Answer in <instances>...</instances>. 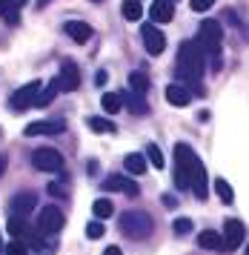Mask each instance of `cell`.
Segmentation results:
<instances>
[{"label": "cell", "mask_w": 249, "mask_h": 255, "mask_svg": "<svg viewBox=\"0 0 249 255\" xmlns=\"http://www.w3.org/2000/svg\"><path fill=\"white\" fill-rule=\"evenodd\" d=\"M204 66H206V55L204 49L198 46V40H183L181 49H178V78L183 83H192V92L198 95H204V83H201Z\"/></svg>", "instance_id": "6da1fadb"}, {"label": "cell", "mask_w": 249, "mask_h": 255, "mask_svg": "<svg viewBox=\"0 0 249 255\" xmlns=\"http://www.w3.org/2000/svg\"><path fill=\"white\" fill-rule=\"evenodd\" d=\"M221 40H224V29H221V23L218 20H212V17H206V20H201V26H198V46L204 49L206 60H209V66H212V72H221Z\"/></svg>", "instance_id": "7a4b0ae2"}, {"label": "cell", "mask_w": 249, "mask_h": 255, "mask_svg": "<svg viewBox=\"0 0 249 255\" xmlns=\"http://www.w3.org/2000/svg\"><path fill=\"white\" fill-rule=\"evenodd\" d=\"M118 224H121V232L126 238H135V241H143L155 232V218L143 209H126Z\"/></svg>", "instance_id": "3957f363"}, {"label": "cell", "mask_w": 249, "mask_h": 255, "mask_svg": "<svg viewBox=\"0 0 249 255\" xmlns=\"http://www.w3.org/2000/svg\"><path fill=\"white\" fill-rule=\"evenodd\" d=\"M198 155L189 143H175V186L178 189H189L192 186V166Z\"/></svg>", "instance_id": "277c9868"}, {"label": "cell", "mask_w": 249, "mask_h": 255, "mask_svg": "<svg viewBox=\"0 0 249 255\" xmlns=\"http://www.w3.org/2000/svg\"><path fill=\"white\" fill-rule=\"evenodd\" d=\"M40 89H43V83H40V81L26 83V86H20V89L9 98V106L14 109V112H26V109H32V106L37 104V95H40Z\"/></svg>", "instance_id": "5b68a950"}, {"label": "cell", "mask_w": 249, "mask_h": 255, "mask_svg": "<svg viewBox=\"0 0 249 255\" xmlns=\"http://www.w3.org/2000/svg\"><path fill=\"white\" fill-rule=\"evenodd\" d=\"M32 163L40 172H60L63 169V155L57 149H52V146H43V149L32 152Z\"/></svg>", "instance_id": "8992f818"}, {"label": "cell", "mask_w": 249, "mask_h": 255, "mask_svg": "<svg viewBox=\"0 0 249 255\" xmlns=\"http://www.w3.org/2000/svg\"><path fill=\"white\" fill-rule=\"evenodd\" d=\"M221 238H224V253H235L241 244H244V238H247V230H244V224L238 218H227L224 221Z\"/></svg>", "instance_id": "52a82bcc"}, {"label": "cell", "mask_w": 249, "mask_h": 255, "mask_svg": "<svg viewBox=\"0 0 249 255\" xmlns=\"http://www.w3.org/2000/svg\"><path fill=\"white\" fill-rule=\"evenodd\" d=\"M63 221L66 218H63V212L57 207H43L37 212V224H34V227L43 232V235H55V232L63 230Z\"/></svg>", "instance_id": "ba28073f"}, {"label": "cell", "mask_w": 249, "mask_h": 255, "mask_svg": "<svg viewBox=\"0 0 249 255\" xmlns=\"http://www.w3.org/2000/svg\"><path fill=\"white\" fill-rule=\"evenodd\" d=\"M140 37H143V46H146V52L152 55V58L163 55V49H166V35H163L155 23H143L140 26Z\"/></svg>", "instance_id": "9c48e42d"}, {"label": "cell", "mask_w": 249, "mask_h": 255, "mask_svg": "<svg viewBox=\"0 0 249 255\" xmlns=\"http://www.w3.org/2000/svg\"><path fill=\"white\" fill-rule=\"evenodd\" d=\"M60 89L63 92H78L80 89V69H78V63L75 60H60Z\"/></svg>", "instance_id": "30bf717a"}, {"label": "cell", "mask_w": 249, "mask_h": 255, "mask_svg": "<svg viewBox=\"0 0 249 255\" xmlns=\"http://www.w3.org/2000/svg\"><path fill=\"white\" fill-rule=\"evenodd\" d=\"M103 192H126V195H140V186L132 181V178H126V175H109V178H103Z\"/></svg>", "instance_id": "8fae6325"}, {"label": "cell", "mask_w": 249, "mask_h": 255, "mask_svg": "<svg viewBox=\"0 0 249 255\" xmlns=\"http://www.w3.org/2000/svg\"><path fill=\"white\" fill-rule=\"evenodd\" d=\"M63 129H66V121L55 118V121H32L23 132H26L29 138H37V135H60Z\"/></svg>", "instance_id": "7c38bea8"}, {"label": "cell", "mask_w": 249, "mask_h": 255, "mask_svg": "<svg viewBox=\"0 0 249 255\" xmlns=\"http://www.w3.org/2000/svg\"><path fill=\"white\" fill-rule=\"evenodd\" d=\"M37 207V192H17L11 198V218H26Z\"/></svg>", "instance_id": "4fadbf2b"}, {"label": "cell", "mask_w": 249, "mask_h": 255, "mask_svg": "<svg viewBox=\"0 0 249 255\" xmlns=\"http://www.w3.org/2000/svg\"><path fill=\"white\" fill-rule=\"evenodd\" d=\"M149 14H152V23H169L172 17H175V0H155L152 3V9H149Z\"/></svg>", "instance_id": "5bb4252c"}, {"label": "cell", "mask_w": 249, "mask_h": 255, "mask_svg": "<svg viewBox=\"0 0 249 255\" xmlns=\"http://www.w3.org/2000/svg\"><path fill=\"white\" fill-rule=\"evenodd\" d=\"M63 32H66L75 43H89L92 40V26L89 23H83V20H66V26H63Z\"/></svg>", "instance_id": "9a60e30c"}, {"label": "cell", "mask_w": 249, "mask_h": 255, "mask_svg": "<svg viewBox=\"0 0 249 255\" xmlns=\"http://www.w3.org/2000/svg\"><path fill=\"white\" fill-rule=\"evenodd\" d=\"M166 101H169L172 106H189L192 89H189L186 83H169V86H166Z\"/></svg>", "instance_id": "2e32d148"}, {"label": "cell", "mask_w": 249, "mask_h": 255, "mask_svg": "<svg viewBox=\"0 0 249 255\" xmlns=\"http://www.w3.org/2000/svg\"><path fill=\"white\" fill-rule=\"evenodd\" d=\"M195 192V198H201L204 201L206 198V169H204V161L198 158L195 161V166H192V186H189Z\"/></svg>", "instance_id": "e0dca14e"}, {"label": "cell", "mask_w": 249, "mask_h": 255, "mask_svg": "<svg viewBox=\"0 0 249 255\" xmlns=\"http://www.w3.org/2000/svg\"><path fill=\"white\" fill-rule=\"evenodd\" d=\"M121 101H124V106L132 112V115H149V104L143 101V95H137V92H124L121 95Z\"/></svg>", "instance_id": "ac0fdd59"}, {"label": "cell", "mask_w": 249, "mask_h": 255, "mask_svg": "<svg viewBox=\"0 0 249 255\" xmlns=\"http://www.w3.org/2000/svg\"><path fill=\"white\" fill-rule=\"evenodd\" d=\"M198 247H201V250H218V253H224V238H221V232H215V230H204L198 235Z\"/></svg>", "instance_id": "d6986e66"}, {"label": "cell", "mask_w": 249, "mask_h": 255, "mask_svg": "<svg viewBox=\"0 0 249 255\" xmlns=\"http://www.w3.org/2000/svg\"><path fill=\"white\" fill-rule=\"evenodd\" d=\"M57 92H63V89H60V78H52V81L40 89V95H37V104H34V106H49L57 98Z\"/></svg>", "instance_id": "ffe728a7"}, {"label": "cell", "mask_w": 249, "mask_h": 255, "mask_svg": "<svg viewBox=\"0 0 249 255\" xmlns=\"http://www.w3.org/2000/svg\"><path fill=\"white\" fill-rule=\"evenodd\" d=\"M124 169L129 175H143L146 172V158H143L140 152H129L124 158Z\"/></svg>", "instance_id": "44dd1931"}, {"label": "cell", "mask_w": 249, "mask_h": 255, "mask_svg": "<svg viewBox=\"0 0 249 255\" xmlns=\"http://www.w3.org/2000/svg\"><path fill=\"white\" fill-rule=\"evenodd\" d=\"M121 12H124L126 20H140L143 17V6H140V0H124V6H121Z\"/></svg>", "instance_id": "7402d4cb"}, {"label": "cell", "mask_w": 249, "mask_h": 255, "mask_svg": "<svg viewBox=\"0 0 249 255\" xmlns=\"http://www.w3.org/2000/svg\"><path fill=\"white\" fill-rule=\"evenodd\" d=\"M101 106H103V112L115 115V112H121V109H124V101H121V95H118V92H106L101 98Z\"/></svg>", "instance_id": "603a6c76"}, {"label": "cell", "mask_w": 249, "mask_h": 255, "mask_svg": "<svg viewBox=\"0 0 249 255\" xmlns=\"http://www.w3.org/2000/svg\"><path fill=\"white\" fill-rule=\"evenodd\" d=\"M92 212H95V218H98V221H103V218H112L115 207H112V201H109V198H98V201L92 204Z\"/></svg>", "instance_id": "cb8c5ba5"}, {"label": "cell", "mask_w": 249, "mask_h": 255, "mask_svg": "<svg viewBox=\"0 0 249 255\" xmlns=\"http://www.w3.org/2000/svg\"><path fill=\"white\" fill-rule=\"evenodd\" d=\"M129 89L137 92V95H143L149 89V78L143 75V72H132V75H129Z\"/></svg>", "instance_id": "d4e9b609"}, {"label": "cell", "mask_w": 249, "mask_h": 255, "mask_svg": "<svg viewBox=\"0 0 249 255\" xmlns=\"http://www.w3.org/2000/svg\"><path fill=\"white\" fill-rule=\"evenodd\" d=\"M86 127H89L92 132H98V135H103V132H115V124L112 121H106V118H86Z\"/></svg>", "instance_id": "484cf974"}, {"label": "cell", "mask_w": 249, "mask_h": 255, "mask_svg": "<svg viewBox=\"0 0 249 255\" xmlns=\"http://www.w3.org/2000/svg\"><path fill=\"white\" fill-rule=\"evenodd\" d=\"M146 158H149V163H152V166H155V169H163V152H160V146L158 143H149L146 146Z\"/></svg>", "instance_id": "4316f807"}, {"label": "cell", "mask_w": 249, "mask_h": 255, "mask_svg": "<svg viewBox=\"0 0 249 255\" xmlns=\"http://www.w3.org/2000/svg\"><path fill=\"white\" fill-rule=\"evenodd\" d=\"M215 192L221 195L224 204H232V201H235V192H232V186H229L224 178H218V181H215Z\"/></svg>", "instance_id": "83f0119b"}, {"label": "cell", "mask_w": 249, "mask_h": 255, "mask_svg": "<svg viewBox=\"0 0 249 255\" xmlns=\"http://www.w3.org/2000/svg\"><path fill=\"white\" fill-rule=\"evenodd\" d=\"M172 230H175V235H189V232H192V221L189 218H178L175 224H172Z\"/></svg>", "instance_id": "f1b7e54d"}, {"label": "cell", "mask_w": 249, "mask_h": 255, "mask_svg": "<svg viewBox=\"0 0 249 255\" xmlns=\"http://www.w3.org/2000/svg\"><path fill=\"white\" fill-rule=\"evenodd\" d=\"M103 232H106V227H103L101 221H89V224H86V235H89V238H101Z\"/></svg>", "instance_id": "f546056e"}, {"label": "cell", "mask_w": 249, "mask_h": 255, "mask_svg": "<svg viewBox=\"0 0 249 255\" xmlns=\"http://www.w3.org/2000/svg\"><path fill=\"white\" fill-rule=\"evenodd\" d=\"M26 244H20V241H11V244H6V250H3V255H26Z\"/></svg>", "instance_id": "4dcf8cb0"}, {"label": "cell", "mask_w": 249, "mask_h": 255, "mask_svg": "<svg viewBox=\"0 0 249 255\" xmlns=\"http://www.w3.org/2000/svg\"><path fill=\"white\" fill-rule=\"evenodd\" d=\"M212 3H215V0H189V6H192L195 12H206V9H212Z\"/></svg>", "instance_id": "1f68e13d"}, {"label": "cell", "mask_w": 249, "mask_h": 255, "mask_svg": "<svg viewBox=\"0 0 249 255\" xmlns=\"http://www.w3.org/2000/svg\"><path fill=\"white\" fill-rule=\"evenodd\" d=\"M46 192H49V195H55V198H66V189H63L60 184H49V186H46Z\"/></svg>", "instance_id": "d6a6232c"}, {"label": "cell", "mask_w": 249, "mask_h": 255, "mask_svg": "<svg viewBox=\"0 0 249 255\" xmlns=\"http://www.w3.org/2000/svg\"><path fill=\"white\" fill-rule=\"evenodd\" d=\"M26 6V0H6V12H20Z\"/></svg>", "instance_id": "836d02e7"}, {"label": "cell", "mask_w": 249, "mask_h": 255, "mask_svg": "<svg viewBox=\"0 0 249 255\" xmlns=\"http://www.w3.org/2000/svg\"><path fill=\"white\" fill-rule=\"evenodd\" d=\"M3 17H6V23H9V26H17V23H20V12H6Z\"/></svg>", "instance_id": "e575fe53"}, {"label": "cell", "mask_w": 249, "mask_h": 255, "mask_svg": "<svg viewBox=\"0 0 249 255\" xmlns=\"http://www.w3.org/2000/svg\"><path fill=\"white\" fill-rule=\"evenodd\" d=\"M163 207H166V209H175V207H178V198L166 192V195H163Z\"/></svg>", "instance_id": "d590c367"}, {"label": "cell", "mask_w": 249, "mask_h": 255, "mask_svg": "<svg viewBox=\"0 0 249 255\" xmlns=\"http://www.w3.org/2000/svg\"><path fill=\"white\" fill-rule=\"evenodd\" d=\"M106 78H109V75H106V72H98V75H95V86H103V83H106Z\"/></svg>", "instance_id": "8d00e7d4"}, {"label": "cell", "mask_w": 249, "mask_h": 255, "mask_svg": "<svg viewBox=\"0 0 249 255\" xmlns=\"http://www.w3.org/2000/svg\"><path fill=\"white\" fill-rule=\"evenodd\" d=\"M98 169H101V163H98V161H89V163H86V172H92V175H95Z\"/></svg>", "instance_id": "74e56055"}, {"label": "cell", "mask_w": 249, "mask_h": 255, "mask_svg": "<svg viewBox=\"0 0 249 255\" xmlns=\"http://www.w3.org/2000/svg\"><path fill=\"white\" fill-rule=\"evenodd\" d=\"M103 255H124V253H121L118 247H106V250H103Z\"/></svg>", "instance_id": "f35d334b"}, {"label": "cell", "mask_w": 249, "mask_h": 255, "mask_svg": "<svg viewBox=\"0 0 249 255\" xmlns=\"http://www.w3.org/2000/svg\"><path fill=\"white\" fill-rule=\"evenodd\" d=\"M6 163H9L6 161V155H0V178H3V172H6Z\"/></svg>", "instance_id": "ab89813d"}, {"label": "cell", "mask_w": 249, "mask_h": 255, "mask_svg": "<svg viewBox=\"0 0 249 255\" xmlns=\"http://www.w3.org/2000/svg\"><path fill=\"white\" fill-rule=\"evenodd\" d=\"M52 0H37V9H43V6H49Z\"/></svg>", "instance_id": "60d3db41"}, {"label": "cell", "mask_w": 249, "mask_h": 255, "mask_svg": "<svg viewBox=\"0 0 249 255\" xmlns=\"http://www.w3.org/2000/svg\"><path fill=\"white\" fill-rule=\"evenodd\" d=\"M0 14H6V0H0Z\"/></svg>", "instance_id": "b9f144b4"}, {"label": "cell", "mask_w": 249, "mask_h": 255, "mask_svg": "<svg viewBox=\"0 0 249 255\" xmlns=\"http://www.w3.org/2000/svg\"><path fill=\"white\" fill-rule=\"evenodd\" d=\"M92 3H101V0H92Z\"/></svg>", "instance_id": "7bdbcfd3"}, {"label": "cell", "mask_w": 249, "mask_h": 255, "mask_svg": "<svg viewBox=\"0 0 249 255\" xmlns=\"http://www.w3.org/2000/svg\"><path fill=\"white\" fill-rule=\"evenodd\" d=\"M247 255H249V247H247Z\"/></svg>", "instance_id": "ee69618b"}, {"label": "cell", "mask_w": 249, "mask_h": 255, "mask_svg": "<svg viewBox=\"0 0 249 255\" xmlns=\"http://www.w3.org/2000/svg\"><path fill=\"white\" fill-rule=\"evenodd\" d=\"M0 255H3V250H0Z\"/></svg>", "instance_id": "f6af8a7d"}]
</instances>
